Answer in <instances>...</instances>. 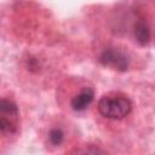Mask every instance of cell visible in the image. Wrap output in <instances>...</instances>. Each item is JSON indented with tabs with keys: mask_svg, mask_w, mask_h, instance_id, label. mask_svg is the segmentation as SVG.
Segmentation results:
<instances>
[{
	"mask_svg": "<svg viewBox=\"0 0 155 155\" xmlns=\"http://www.w3.org/2000/svg\"><path fill=\"white\" fill-rule=\"evenodd\" d=\"M132 104L130 99L121 93L103 94L98 102V111L108 119H122L131 113Z\"/></svg>",
	"mask_w": 155,
	"mask_h": 155,
	"instance_id": "6da1fadb",
	"label": "cell"
},
{
	"mask_svg": "<svg viewBox=\"0 0 155 155\" xmlns=\"http://www.w3.org/2000/svg\"><path fill=\"white\" fill-rule=\"evenodd\" d=\"M134 35H136V39L138 40L139 44H142V45L148 44V41L150 39V31H149L147 23H144L142 21L138 22L134 27Z\"/></svg>",
	"mask_w": 155,
	"mask_h": 155,
	"instance_id": "5b68a950",
	"label": "cell"
},
{
	"mask_svg": "<svg viewBox=\"0 0 155 155\" xmlns=\"http://www.w3.org/2000/svg\"><path fill=\"white\" fill-rule=\"evenodd\" d=\"M93 90L91 88H84L80 93H78L76 96L73 97L70 105L74 110L76 111H81L84 109H86L93 101Z\"/></svg>",
	"mask_w": 155,
	"mask_h": 155,
	"instance_id": "277c9868",
	"label": "cell"
},
{
	"mask_svg": "<svg viewBox=\"0 0 155 155\" xmlns=\"http://www.w3.org/2000/svg\"><path fill=\"white\" fill-rule=\"evenodd\" d=\"M50 140H51L53 144H56V145L61 144V142L63 140V132H62L59 128H53V130H51V132H50Z\"/></svg>",
	"mask_w": 155,
	"mask_h": 155,
	"instance_id": "8992f818",
	"label": "cell"
},
{
	"mask_svg": "<svg viewBox=\"0 0 155 155\" xmlns=\"http://www.w3.org/2000/svg\"><path fill=\"white\" fill-rule=\"evenodd\" d=\"M19 114L16 104L11 101L0 102V127L2 133H15L18 128Z\"/></svg>",
	"mask_w": 155,
	"mask_h": 155,
	"instance_id": "7a4b0ae2",
	"label": "cell"
},
{
	"mask_svg": "<svg viewBox=\"0 0 155 155\" xmlns=\"http://www.w3.org/2000/svg\"><path fill=\"white\" fill-rule=\"evenodd\" d=\"M101 62L107 67H110L113 69H117L121 71H124L128 68L127 56L124 52H121L119 50H114V48L105 50L101 56Z\"/></svg>",
	"mask_w": 155,
	"mask_h": 155,
	"instance_id": "3957f363",
	"label": "cell"
}]
</instances>
